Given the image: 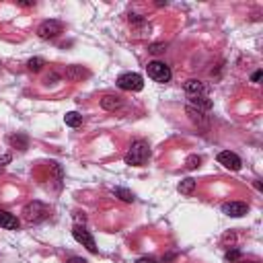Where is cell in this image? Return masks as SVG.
<instances>
[{
    "instance_id": "ffe728a7",
    "label": "cell",
    "mask_w": 263,
    "mask_h": 263,
    "mask_svg": "<svg viewBox=\"0 0 263 263\" xmlns=\"http://www.w3.org/2000/svg\"><path fill=\"white\" fill-rule=\"evenodd\" d=\"M44 66H46V62L41 60V58H31L29 62H27V68H29L31 72H39Z\"/></svg>"
},
{
    "instance_id": "5b68a950",
    "label": "cell",
    "mask_w": 263,
    "mask_h": 263,
    "mask_svg": "<svg viewBox=\"0 0 263 263\" xmlns=\"http://www.w3.org/2000/svg\"><path fill=\"white\" fill-rule=\"evenodd\" d=\"M146 70H148V76L155 80V82H169L171 80V70H169V66L164 64V62H150L146 66Z\"/></svg>"
},
{
    "instance_id": "4fadbf2b",
    "label": "cell",
    "mask_w": 263,
    "mask_h": 263,
    "mask_svg": "<svg viewBox=\"0 0 263 263\" xmlns=\"http://www.w3.org/2000/svg\"><path fill=\"white\" fill-rule=\"evenodd\" d=\"M64 76H66L68 80L76 82V80L87 78V76H89V70H85L82 66H68V68H66V72H64Z\"/></svg>"
},
{
    "instance_id": "8fae6325",
    "label": "cell",
    "mask_w": 263,
    "mask_h": 263,
    "mask_svg": "<svg viewBox=\"0 0 263 263\" xmlns=\"http://www.w3.org/2000/svg\"><path fill=\"white\" fill-rule=\"evenodd\" d=\"M187 105H191L193 109H198V111H210V109L214 107V103H212V99H208V97H189V103Z\"/></svg>"
},
{
    "instance_id": "e0dca14e",
    "label": "cell",
    "mask_w": 263,
    "mask_h": 263,
    "mask_svg": "<svg viewBox=\"0 0 263 263\" xmlns=\"http://www.w3.org/2000/svg\"><path fill=\"white\" fill-rule=\"evenodd\" d=\"M113 193H115V196H117L121 202H128V204H132V202L136 200V196H134L130 189H126V187H115Z\"/></svg>"
},
{
    "instance_id": "d4e9b609",
    "label": "cell",
    "mask_w": 263,
    "mask_h": 263,
    "mask_svg": "<svg viewBox=\"0 0 263 263\" xmlns=\"http://www.w3.org/2000/svg\"><path fill=\"white\" fill-rule=\"evenodd\" d=\"M66 263H89V261H87V259H82V257H70Z\"/></svg>"
},
{
    "instance_id": "ac0fdd59",
    "label": "cell",
    "mask_w": 263,
    "mask_h": 263,
    "mask_svg": "<svg viewBox=\"0 0 263 263\" xmlns=\"http://www.w3.org/2000/svg\"><path fill=\"white\" fill-rule=\"evenodd\" d=\"M64 121H66V126H70V128H78L80 123H82V115L76 113V111H70V113H66L64 115Z\"/></svg>"
},
{
    "instance_id": "9a60e30c",
    "label": "cell",
    "mask_w": 263,
    "mask_h": 263,
    "mask_svg": "<svg viewBox=\"0 0 263 263\" xmlns=\"http://www.w3.org/2000/svg\"><path fill=\"white\" fill-rule=\"evenodd\" d=\"M101 107L105 109V111H115V109L121 107V99L117 95H105L101 99Z\"/></svg>"
},
{
    "instance_id": "cb8c5ba5",
    "label": "cell",
    "mask_w": 263,
    "mask_h": 263,
    "mask_svg": "<svg viewBox=\"0 0 263 263\" xmlns=\"http://www.w3.org/2000/svg\"><path fill=\"white\" fill-rule=\"evenodd\" d=\"M130 23H134V25H138V23H144V19H142L140 15H130Z\"/></svg>"
},
{
    "instance_id": "484cf974",
    "label": "cell",
    "mask_w": 263,
    "mask_h": 263,
    "mask_svg": "<svg viewBox=\"0 0 263 263\" xmlns=\"http://www.w3.org/2000/svg\"><path fill=\"white\" fill-rule=\"evenodd\" d=\"M251 80H253V82H259V80H261V70H257V72L251 76Z\"/></svg>"
},
{
    "instance_id": "7402d4cb",
    "label": "cell",
    "mask_w": 263,
    "mask_h": 263,
    "mask_svg": "<svg viewBox=\"0 0 263 263\" xmlns=\"http://www.w3.org/2000/svg\"><path fill=\"white\" fill-rule=\"evenodd\" d=\"M226 261H239L241 259V251L239 249H230V251H226Z\"/></svg>"
},
{
    "instance_id": "7c38bea8",
    "label": "cell",
    "mask_w": 263,
    "mask_h": 263,
    "mask_svg": "<svg viewBox=\"0 0 263 263\" xmlns=\"http://www.w3.org/2000/svg\"><path fill=\"white\" fill-rule=\"evenodd\" d=\"M0 226L6 228V230H17L19 228V218L12 216L6 210H0Z\"/></svg>"
},
{
    "instance_id": "9c48e42d",
    "label": "cell",
    "mask_w": 263,
    "mask_h": 263,
    "mask_svg": "<svg viewBox=\"0 0 263 263\" xmlns=\"http://www.w3.org/2000/svg\"><path fill=\"white\" fill-rule=\"evenodd\" d=\"M183 89H185V93H187L189 97H208V91H210L202 80H196V78L187 80Z\"/></svg>"
},
{
    "instance_id": "2e32d148",
    "label": "cell",
    "mask_w": 263,
    "mask_h": 263,
    "mask_svg": "<svg viewBox=\"0 0 263 263\" xmlns=\"http://www.w3.org/2000/svg\"><path fill=\"white\" fill-rule=\"evenodd\" d=\"M179 193H183V196H191L193 191H196V181H193L191 177H187V179H183L181 183H179Z\"/></svg>"
},
{
    "instance_id": "8992f818",
    "label": "cell",
    "mask_w": 263,
    "mask_h": 263,
    "mask_svg": "<svg viewBox=\"0 0 263 263\" xmlns=\"http://www.w3.org/2000/svg\"><path fill=\"white\" fill-rule=\"evenodd\" d=\"M72 237H74L80 245H85L91 253H97V251H99V249H97L95 239H93V234H91L85 226H80V224H78V226H74V228H72Z\"/></svg>"
},
{
    "instance_id": "3957f363",
    "label": "cell",
    "mask_w": 263,
    "mask_h": 263,
    "mask_svg": "<svg viewBox=\"0 0 263 263\" xmlns=\"http://www.w3.org/2000/svg\"><path fill=\"white\" fill-rule=\"evenodd\" d=\"M117 87L121 91H134V93H138V91L144 89V80H142L140 74H136V72H126V74H119Z\"/></svg>"
},
{
    "instance_id": "30bf717a",
    "label": "cell",
    "mask_w": 263,
    "mask_h": 263,
    "mask_svg": "<svg viewBox=\"0 0 263 263\" xmlns=\"http://www.w3.org/2000/svg\"><path fill=\"white\" fill-rule=\"evenodd\" d=\"M185 113L189 115V119L196 123V126H200V128H208V126H210V121H208V115H206L204 111H198V109H193L191 105L185 107Z\"/></svg>"
},
{
    "instance_id": "f1b7e54d",
    "label": "cell",
    "mask_w": 263,
    "mask_h": 263,
    "mask_svg": "<svg viewBox=\"0 0 263 263\" xmlns=\"http://www.w3.org/2000/svg\"><path fill=\"white\" fill-rule=\"evenodd\" d=\"M239 263H259V261H255V259H249V261H245V259H239Z\"/></svg>"
},
{
    "instance_id": "603a6c76",
    "label": "cell",
    "mask_w": 263,
    "mask_h": 263,
    "mask_svg": "<svg viewBox=\"0 0 263 263\" xmlns=\"http://www.w3.org/2000/svg\"><path fill=\"white\" fill-rule=\"evenodd\" d=\"M136 263H158L155 257H140V259H136Z\"/></svg>"
},
{
    "instance_id": "ba28073f",
    "label": "cell",
    "mask_w": 263,
    "mask_h": 263,
    "mask_svg": "<svg viewBox=\"0 0 263 263\" xmlns=\"http://www.w3.org/2000/svg\"><path fill=\"white\" fill-rule=\"evenodd\" d=\"M247 210H249V206H247L245 202H226V204H222V212H224L226 216H232V218L245 216Z\"/></svg>"
},
{
    "instance_id": "277c9868",
    "label": "cell",
    "mask_w": 263,
    "mask_h": 263,
    "mask_svg": "<svg viewBox=\"0 0 263 263\" xmlns=\"http://www.w3.org/2000/svg\"><path fill=\"white\" fill-rule=\"evenodd\" d=\"M62 31H64V25L58 19H48L37 27V35L41 39H56Z\"/></svg>"
},
{
    "instance_id": "d6986e66",
    "label": "cell",
    "mask_w": 263,
    "mask_h": 263,
    "mask_svg": "<svg viewBox=\"0 0 263 263\" xmlns=\"http://www.w3.org/2000/svg\"><path fill=\"white\" fill-rule=\"evenodd\" d=\"M200 164H202V157H198V155H191V157H187V160H185V169L193 171V169H198Z\"/></svg>"
},
{
    "instance_id": "5bb4252c",
    "label": "cell",
    "mask_w": 263,
    "mask_h": 263,
    "mask_svg": "<svg viewBox=\"0 0 263 263\" xmlns=\"http://www.w3.org/2000/svg\"><path fill=\"white\" fill-rule=\"evenodd\" d=\"M6 140H8L10 146H15L19 150H27V148H29V138H27L25 134H10Z\"/></svg>"
},
{
    "instance_id": "7a4b0ae2",
    "label": "cell",
    "mask_w": 263,
    "mask_h": 263,
    "mask_svg": "<svg viewBox=\"0 0 263 263\" xmlns=\"http://www.w3.org/2000/svg\"><path fill=\"white\" fill-rule=\"evenodd\" d=\"M50 216V208L46 204L41 202H29L25 208H23V218L27 220V222L31 224H37V222H44V220Z\"/></svg>"
},
{
    "instance_id": "83f0119b",
    "label": "cell",
    "mask_w": 263,
    "mask_h": 263,
    "mask_svg": "<svg viewBox=\"0 0 263 263\" xmlns=\"http://www.w3.org/2000/svg\"><path fill=\"white\" fill-rule=\"evenodd\" d=\"M19 4H21V6H33L35 2H27V0H23V2H19Z\"/></svg>"
},
{
    "instance_id": "52a82bcc",
    "label": "cell",
    "mask_w": 263,
    "mask_h": 263,
    "mask_svg": "<svg viewBox=\"0 0 263 263\" xmlns=\"http://www.w3.org/2000/svg\"><path fill=\"white\" fill-rule=\"evenodd\" d=\"M218 162L224 164V167L230 169V171H239L243 167V160L239 158V155H234V152H230V150L220 152V155H218Z\"/></svg>"
},
{
    "instance_id": "6da1fadb",
    "label": "cell",
    "mask_w": 263,
    "mask_h": 263,
    "mask_svg": "<svg viewBox=\"0 0 263 263\" xmlns=\"http://www.w3.org/2000/svg\"><path fill=\"white\" fill-rule=\"evenodd\" d=\"M148 158H150V146L146 140H136L126 152V162L132 164V167H142Z\"/></svg>"
},
{
    "instance_id": "4316f807",
    "label": "cell",
    "mask_w": 263,
    "mask_h": 263,
    "mask_svg": "<svg viewBox=\"0 0 263 263\" xmlns=\"http://www.w3.org/2000/svg\"><path fill=\"white\" fill-rule=\"evenodd\" d=\"M10 162V155H4V157H0V164H6Z\"/></svg>"
},
{
    "instance_id": "44dd1931",
    "label": "cell",
    "mask_w": 263,
    "mask_h": 263,
    "mask_svg": "<svg viewBox=\"0 0 263 263\" xmlns=\"http://www.w3.org/2000/svg\"><path fill=\"white\" fill-rule=\"evenodd\" d=\"M164 50H167V44H150L148 46V52L155 53V56H157V53H162Z\"/></svg>"
}]
</instances>
